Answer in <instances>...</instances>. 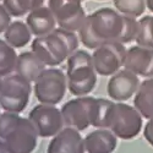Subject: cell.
Here are the masks:
<instances>
[{"instance_id":"obj_1","label":"cell","mask_w":153,"mask_h":153,"mask_svg":"<svg viewBox=\"0 0 153 153\" xmlns=\"http://www.w3.org/2000/svg\"><path fill=\"white\" fill-rule=\"evenodd\" d=\"M123 27V14L111 7H100L86 17L79 37L86 48L96 49L105 42H119Z\"/></svg>"},{"instance_id":"obj_2","label":"cell","mask_w":153,"mask_h":153,"mask_svg":"<svg viewBox=\"0 0 153 153\" xmlns=\"http://www.w3.org/2000/svg\"><path fill=\"white\" fill-rule=\"evenodd\" d=\"M39 137L28 118L5 111L0 115V138L12 153H32Z\"/></svg>"},{"instance_id":"obj_3","label":"cell","mask_w":153,"mask_h":153,"mask_svg":"<svg viewBox=\"0 0 153 153\" xmlns=\"http://www.w3.org/2000/svg\"><path fill=\"white\" fill-rule=\"evenodd\" d=\"M97 72L92 55L86 50H76L68 58V90L75 97L90 94L97 85Z\"/></svg>"},{"instance_id":"obj_4","label":"cell","mask_w":153,"mask_h":153,"mask_svg":"<svg viewBox=\"0 0 153 153\" xmlns=\"http://www.w3.org/2000/svg\"><path fill=\"white\" fill-rule=\"evenodd\" d=\"M68 88L66 75L60 69H45L34 81V96L39 103L56 105L64 98Z\"/></svg>"},{"instance_id":"obj_5","label":"cell","mask_w":153,"mask_h":153,"mask_svg":"<svg viewBox=\"0 0 153 153\" xmlns=\"http://www.w3.org/2000/svg\"><path fill=\"white\" fill-rule=\"evenodd\" d=\"M31 82L17 74L5 76L0 92V107L5 111L21 113L26 109L31 96Z\"/></svg>"},{"instance_id":"obj_6","label":"cell","mask_w":153,"mask_h":153,"mask_svg":"<svg viewBox=\"0 0 153 153\" xmlns=\"http://www.w3.org/2000/svg\"><path fill=\"white\" fill-rule=\"evenodd\" d=\"M142 119L135 107L119 102L114 105L109 129L121 140H132L142 130Z\"/></svg>"},{"instance_id":"obj_7","label":"cell","mask_w":153,"mask_h":153,"mask_svg":"<svg viewBox=\"0 0 153 153\" xmlns=\"http://www.w3.org/2000/svg\"><path fill=\"white\" fill-rule=\"evenodd\" d=\"M126 48L120 42H105L94 49L92 54L96 72L100 76H113L125 62Z\"/></svg>"},{"instance_id":"obj_8","label":"cell","mask_w":153,"mask_h":153,"mask_svg":"<svg viewBox=\"0 0 153 153\" xmlns=\"http://www.w3.org/2000/svg\"><path fill=\"white\" fill-rule=\"evenodd\" d=\"M31 49L49 68L59 66L71 55L65 42L55 32L43 37H36L32 41Z\"/></svg>"},{"instance_id":"obj_9","label":"cell","mask_w":153,"mask_h":153,"mask_svg":"<svg viewBox=\"0 0 153 153\" xmlns=\"http://www.w3.org/2000/svg\"><path fill=\"white\" fill-rule=\"evenodd\" d=\"M28 119L33 124L39 137H54L64 129V118L61 110L55 105L39 103L32 108L28 114Z\"/></svg>"},{"instance_id":"obj_10","label":"cell","mask_w":153,"mask_h":153,"mask_svg":"<svg viewBox=\"0 0 153 153\" xmlns=\"http://www.w3.org/2000/svg\"><path fill=\"white\" fill-rule=\"evenodd\" d=\"M45 6L53 11L58 26L68 31L79 32L87 17L77 0H47Z\"/></svg>"},{"instance_id":"obj_11","label":"cell","mask_w":153,"mask_h":153,"mask_svg":"<svg viewBox=\"0 0 153 153\" xmlns=\"http://www.w3.org/2000/svg\"><path fill=\"white\" fill-rule=\"evenodd\" d=\"M93 97H77L66 102L61 108V114L65 126L83 131L91 126V109Z\"/></svg>"},{"instance_id":"obj_12","label":"cell","mask_w":153,"mask_h":153,"mask_svg":"<svg viewBox=\"0 0 153 153\" xmlns=\"http://www.w3.org/2000/svg\"><path fill=\"white\" fill-rule=\"evenodd\" d=\"M140 87L138 76L129 70H119L114 74L108 81L107 93L108 96L118 102H125L130 99L137 92Z\"/></svg>"},{"instance_id":"obj_13","label":"cell","mask_w":153,"mask_h":153,"mask_svg":"<svg viewBox=\"0 0 153 153\" xmlns=\"http://www.w3.org/2000/svg\"><path fill=\"white\" fill-rule=\"evenodd\" d=\"M124 69L146 79L153 77V48L130 47L126 50Z\"/></svg>"},{"instance_id":"obj_14","label":"cell","mask_w":153,"mask_h":153,"mask_svg":"<svg viewBox=\"0 0 153 153\" xmlns=\"http://www.w3.org/2000/svg\"><path fill=\"white\" fill-rule=\"evenodd\" d=\"M118 146V137L110 129H96L87 134L80 153H113Z\"/></svg>"},{"instance_id":"obj_15","label":"cell","mask_w":153,"mask_h":153,"mask_svg":"<svg viewBox=\"0 0 153 153\" xmlns=\"http://www.w3.org/2000/svg\"><path fill=\"white\" fill-rule=\"evenodd\" d=\"M83 137L74 127H64L48 145L47 153H80Z\"/></svg>"},{"instance_id":"obj_16","label":"cell","mask_w":153,"mask_h":153,"mask_svg":"<svg viewBox=\"0 0 153 153\" xmlns=\"http://www.w3.org/2000/svg\"><path fill=\"white\" fill-rule=\"evenodd\" d=\"M26 23L28 25L32 34H34L36 37L50 34L52 32H54L58 25L53 11L48 6H41L30 11Z\"/></svg>"},{"instance_id":"obj_17","label":"cell","mask_w":153,"mask_h":153,"mask_svg":"<svg viewBox=\"0 0 153 153\" xmlns=\"http://www.w3.org/2000/svg\"><path fill=\"white\" fill-rule=\"evenodd\" d=\"M45 70V64L38 58L32 50L23 52L17 56L15 72L31 83L34 82L39 75Z\"/></svg>"},{"instance_id":"obj_18","label":"cell","mask_w":153,"mask_h":153,"mask_svg":"<svg viewBox=\"0 0 153 153\" xmlns=\"http://www.w3.org/2000/svg\"><path fill=\"white\" fill-rule=\"evenodd\" d=\"M134 107L143 118H153V77L146 79L140 83L134 97Z\"/></svg>"},{"instance_id":"obj_19","label":"cell","mask_w":153,"mask_h":153,"mask_svg":"<svg viewBox=\"0 0 153 153\" xmlns=\"http://www.w3.org/2000/svg\"><path fill=\"white\" fill-rule=\"evenodd\" d=\"M114 105L115 103L110 99L94 98L91 109V126L97 129H109Z\"/></svg>"},{"instance_id":"obj_20","label":"cell","mask_w":153,"mask_h":153,"mask_svg":"<svg viewBox=\"0 0 153 153\" xmlns=\"http://www.w3.org/2000/svg\"><path fill=\"white\" fill-rule=\"evenodd\" d=\"M32 32L27 23L12 21L4 32V39L14 48H23L31 42Z\"/></svg>"},{"instance_id":"obj_21","label":"cell","mask_w":153,"mask_h":153,"mask_svg":"<svg viewBox=\"0 0 153 153\" xmlns=\"http://www.w3.org/2000/svg\"><path fill=\"white\" fill-rule=\"evenodd\" d=\"M17 54L15 48L11 47L5 39H0V76H9L15 71Z\"/></svg>"},{"instance_id":"obj_22","label":"cell","mask_w":153,"mask_h":153,"mask_svg":"<svg viewBox=\"0 0 153 153\" xmlns=\"http://www.w3.org/2000/svg\"><path fill=\"white\" fill-rule=\"evenodd\" d=\"M114 6L120 14L130 17H140L147 7L146 0H114Z\"/></svg>"},{"instance_id":"obj_23","label":"cell","mask_w":153,"mask_h":153,"mask_svg":"<svg viewBox=\"0 0 153 153\" xmlns=\"http://www.w3.org/2000/svg\"><path fill=\"white\" fill-rule=\"evenodd\" d=\"M153 16H143L138 21V30L136 36L137 45L153 48V27H152Z\"/></svg>"},{"instance_id":"obj_24","label":"cell","mask_w":153,"mask_h":153,"mask_svg":"<svg viewBox=\"0 0 153 153\" xmlns=\"http://www.w3.org/2000/svg\"><path fill=\"white\" fill-rule=\"evenodd\" d=\"M3 5L14 17H21L32 11L31 0H3Z\"/></svg>"},{"instance_id":"obj_25","label":"cell","mask_w":153,"mask_h":153,"mask_svg":"<svg viewBox=\"0 0 153 153\" xmlns=\"http://www.w3.org/2000/svg\"><path fill=\"white\" fill-rule=\"evenodd\" d=\"M137 30H138V21L135 17L124 15V27H123V32H121L119 42L123 44H126L135 41L137 36Z\"/></svg>"},{"instance_id":"obj_26","label":"cell","mask_w":153,"mask_h":153,"mask_svg":"<svg viewBox=\"0 0 153 153\" xmlns=\"http://www.w3.org/2000/svg\"><path fill=\"white\" fill-rule=\"evenodd\" d=\"M54 32L61 38V39L65 42V44L68 45L69 50H70V54L75 53L76 50L79 49V44H80V37H77L75 32L72 31H68V30H64V28H55Z\"/></svg>"},{"instance_id":"obj_27","label":"cell","mask_w":153,"mask_h":153,"mask_svg":"<svg viewBox=\"0 0 153 153\" xmlns=\"http://www.w3.org/2000/svg\"><path fill=\"white\" fill-rule=\"evenodd\" d=\"M11 23V15L5 9L4 5H0V33L6 31L9 25Z\"/></svg>"},{"instance_id":"obj_28","label":"cell","mask_w":153,"mask_h":153,"mask_svg":"<svg viewBox=\"0 0 153 153\" xmlns=\"http://www.w3.org/2000/svg\"><path fill=\"white\" fill-rule=\"evenodd\" d=\"M143 136L146 138V141L153 147V118L148 119L147 124L143 127Z\"/></svg>"},{"instance_id":"obj_29","label":"cell","mask_w":153,"mask_h":153,"mask_svg":"<svg viewBox=\"0 0 153 153\" xmlns=\"http://www.w3.org/2000/svg\"><path fill=\"white\" fill-rule=\"evenodd\" d=\"M0 153H12L10 151V148L7 147V145L3 141L1 138H0Z\"/></svg>"},{"instance_id":"obj_30","label":"cell","mask_w":153,"mask_h":153,"mask_svg":"<svg viewBox=\"0 0 153 153\" xmlns=\"http://www.w3.org/2000/svg\"><path fill=\"white\" fill-rule=\"evenodd\" d=\"M146 5H147L148 10H151L153 12V0H146Z\"/></svg>"},{"instance_id":"obj_31","label":"cell","mask_w":153,"mask_h":153,"mask_svg":"<svg viewBox=\"0 0 153 153\" xmlns=\"http://www.w3.org/2000/svg\"><path fill=\"white\" fill-rule=\"evenodd\" d=\"M3 79H1V76H0V92H1V88H3Z\"/></svg>"},{"instance_id":"obj_32","label":"cell","mask_w":153,"mask_h":153,"mask_svg":"<svg viewBox=\"0 0 153 153\" xmlns=\"http://www.w3.org/2000/svg\"><path fill=\"white\" fill-rule=\"evenodd\" d=\"M77 1H80V3H82V1H83V0H77Z\"/></svg>"},{"instance_id":"obj_33","label":"cell","mask_w":153,"mask_h":153,"mask_svg":"<svg viewBox=\"0 0 153 153\" xmlns=\"http://www.w3.org/2000/svg\"><path fill=\"white\" fill-rule=\"evenodd\" d=\"M152 27H153V19H152Z\"/></svg>"},{"instance_id":"obj_34","label":"cell","mask_w":153,"mask_h":153,"mask_svg":"<svg viewBox=\"0 0 153 153\" xmlns=\"http://www.w3.org/2000/svg\"><path fill=\"white\" fill-rule=\"evenodd\" d=\"M0 115H1V113H0Z\"/></svg>"}]
</instances>
